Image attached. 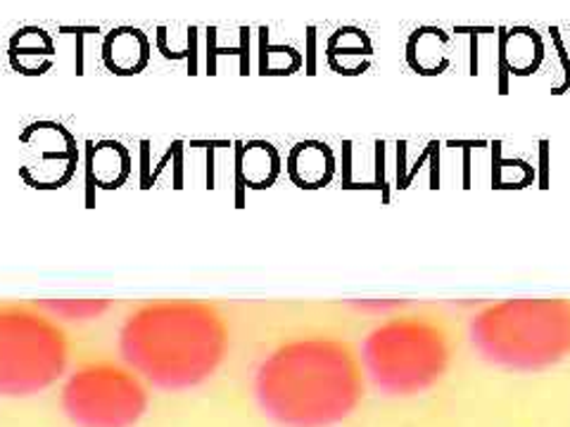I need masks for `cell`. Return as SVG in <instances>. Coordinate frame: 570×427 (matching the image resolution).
<instances>
[{"label":"cell","instance_id":"cell-1","mask_svg":"<svg viewBox=\"0 0 570 427\" xmlns=\"http://www.w3.org/2000/svg\"><path fill=\"white\" fill-rule=\"evenodd\" d=\"M366 389L362 359L326 335L283 342L259 364L253 395L278 427H337L354 416Z\"/></svg>","mask_w":570,"mask_h":427},{"label":"cell","instance_id":"cell-2","mask_svg":"<svg viewBox=\"0 0 570 427\" xmlns=\"http://www.w3.org/2000/svg\"><path fill=\"white\" fill-rule=\"evenodd\" d=\"M119 354L146 385L167 391L193 389L207 383L224 364L228 324L207 301H148L124 320Z\"/></svg>","mask_w":570,"mask_h":427},{"label":"cell","instance_id":"cell-3","mask_svg":"<svg viewBox=\"0 0 570 427\" xmlns=\"http://www.w3.org/2000/svg\"><path fill=\"white\" fill-rule=\"evenodd\" d=\"M473 349L492 366L538 373L570 356L568 299H504L471 320Z\"/></svg>","mask_w":570,"mask_h":427},{"label":"cell","instance_id":"cell-4","mask_svg":"<svg viewBox=\"0 0 570 427\" xmlns=\"http://www.w3.org/2000/svg\"><path fill=\"white\" fill-rule=\"evenodd\" d=\"M360 359L366 380L385 397H419L450 370L452 340L431 316H397L368 332Z\"/></svg>","mask_w":570,"mask_h":427},{"label":"cell","instance_id":"cell-5","mask_svg":"<svg viewBox=\"0 0 570 427\" xmlns=\"http://www.w3.org/2000/svg\"><path fill=\"white\" fill-rule=\"evenodd\" d=\"M69 340L50 316L0 307V397L27 399L65 378Z\"/></svg>","mask_w":570,"mask_h":427},{"label":"cell","instance_id":"cell-6","mask_svg":"<svg viewBox=\"0 0 570 427\" xmlns=\"http://www.w3.org/2000/svg\"><path fill=\"white\" fill-rule=\"evenodd\" d=\"M148 406V385L127 364H86L60 389V408L75 427H136Z\"/></svg>","mask_w":570,"mask_h":427},{"label":"cell","instance_id":"cell-7","mask_svg":"<svg viewBox=\"0 0 570 427\" xmlns=\"http://www.w3.org/2000/svg\"><path fill=\"white\" fill-rule=\"evenodd\" d=\"M148 39L138 29H117L105 39L102 58L105 64L117 75H138L148 64Z\"/></svg>","mask_w":570,"mask_h":427},{"label":"cell","instance_id":"cell-8","mask_svg":"<svg viewBox=\"0 0 570 427\" xmlns=\"http://www.w3.org/2000/svg\"><path fill=\"white\" fill-rule=\"evenodd\" d=\"M333 173V155L321 142H299L291 155V176L299 188L324 186Z\"/></svg>","mask_w":570,"mask_h":427},{"label":"cell","instance_id":"cell-9","mask_svg":"<svg viewBox=\"0 0 570 427\" xmlns=\"http://www.w3.org/2000/svg\"><path fill=\"white\" fill-rule=\"evenodd\" d=\"M91 173L100 188H119L129 176V155L119 142H100L91 152Z\"/></svg>","mask_w":570,"mask_h":427},{"label":"cell","instance_id":"cell-10","mask_svg":"<svg viewBox=\"0 0 570 427\" xmlns=\"http://www.w3.org/2000/svg\"><path fill=\"white\" fill-rule=\"evenodd\" d=\"M39 309L48 311L50 316H62L65 320H88L98 318L110 309L107 299H46L36 305Z\"/></svg>","mask_w":570,"mask_h":427},{"label":"cell","instance_id":"cell-11","mask_svg":"<svg viewBox=\"0 0 570 427\" xmlns=\"http://www.w3.org/2000/svg\"><path fill=\"white\" fill-rule=\"evenodd\" d=\"M240 169L249 183H272V178L278 171V159L276 152L269 146H253L240 162Z\"/></svg>","mask_w":570,"mask_h":427},{"label":"cell","instance_id":"cell-12","mask_svg":"<svg viewBox=\"0 0 570 427\" xmlns=\"http://www.w3.org/2000/svg\"><path fill=\"white\" fill-rule=\"evenodd\" d=\"M12 52H14V56H20V67L27 69L29 58H36V52H39V56H43V58H50L52 43H50V39H48V36H46L43 31H33V43L29 46L27 31H24L22 41H20V50H12Z\"/></svg>","mask_w":570,"mask_h":427}]
</instances>
